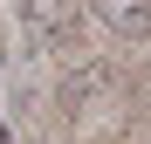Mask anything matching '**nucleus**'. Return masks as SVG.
Wrapping results in <instances>:
<instances>
[{
  "mask_svg": "<svg viewBox=\"0 0 151 144\" xmlns=\"http://www.w3.org/2000/svg\"><path fill=\"white\" fill-rule=\"evenodd\" d=\"M62 110L83 144H124L131 130V103H124V82L110 62H89L83 48H76V69L62 76Z\"/></svg>",
  "mask_w": 151,
  "mask_h": 144,
  "instance_id": "obj_1",
  "label": "nucleus"
},
{
  "mask_svg": "<svg viewBox=\"0 0 151 144\" xmlns=\"http://www.w3.org/2000/svg\"><path fill=\"white\" fill-rule=\"evenodd\" d=\"M14 21L35 48H69L76 41V0H14Z\"/></svg>",
  "mask_w": 151,
  "mask_h": 144,
  "instance_id": "obj_2",
  "label": "nucleus"
},
{
  "mask_svg": "<svg viewBox=\"0 0 151 144\" xmlns=\"http://www.w3.org/2000/svg\"><path fill=\"white\" fill-rule=\"evenodd\" d=\"M96 7V21H103L110 34H124V41H144L151 34V0H89Z\"/></svg>",
  "mask_w": 151,
  "mask_h": 144,
  "instance_id": "obj_3",
  "label": "nucleus"
}]
</instances>
